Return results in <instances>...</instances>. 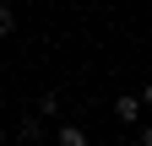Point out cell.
<instances>
[{
  "instance_id": "cell-7",
  "label": "cell",
  "mask_w": 152,
  "mask_h": 146,
  "mask_svg": "<svg viewBox=\"0 0 152 146\" xmlns=\"http://www.w3.org/2000/svg\"><path fill=\"white\" fill-rule=\"evenodd\" d=\"M141 103H147V108H152V81H147V92H141Z\"/></svg>"
},
{
  "instance_id": "cell-2",
  "label": "cell",
  "mask_w": 152,
  "mask_h": 146,
  "mask_svg": "<svg viewBox=\"0 0 152 146\" xmlns=\"http://www.w3.org/2000/svg\"><path fill=\"white\" fill-rule=\"evenodd\" d=\"M141 108H147V103H141V92H136V98H114V119L136 124V119H141Z\"/></svg>"
},
{
  "instance_id": "cell-4",
  "label": "cell",
  "mask_w": 152,
  "mask_h": 146,
  "mask_svg": "<svg viewBox=\"0 0 152 146\" xmlns=\"http://www.w3.org/2000/svg\"><path fill=\"white\" fill-rule=\"evenodd\" d=\"M54 114H60V92H44L38 98V119H54Z\"/></svg>"
},
{
  "instance_id": "cell-6",
  "label": "cell",
  "mask_w": 152,
  "mask_h": 146,
  "mask_svg": "<svg viewBox=\"0 0 152 146\" xmlns=\"http://www.w3.org/2000/svg\"><path fill=\"white\" fill-rule=\"evenodd\" d=\"M136 146H152V124H147V130H141V135H136Z\"/></svg>"
},
{
  "instance_id": "cell-5",
  "label": "cell",
  "mask_w": 152,
  "mask_h": 146,
  "mask_svg": "<svg viewBox=\"0 0 152 146\" xmlns=\"http://www.w3.org/2000/svg\"><path fill=\"white\" fill-rule=\"evenodd\" d=\"M16 33V6H0V38H11Z\"/></svg>"
},
{
  "instance_id": "cell-3",
  "label": "cell",
  "mask_w": 152,
  "mask_h": 146,
  "mask_svg": "<svg viewBox=\"0 0 152 146\" xmlns=\"http://www.w3.org/2000/svg\"><path fill=\"white\" fill-rule=\"evenodd\" d=\"M54 141H60V146H92L82 124H60V135H54Z\"/></svg>"
},
{
  "instance_id": "cell-1",
  "label": "cell",
  "mask_w": 152,
  "mask_h": 146,
  "mask_svg": "<svg viewBox=\"0 0 152 146\" xmlns=\"http://www.w3.org/2000/svg\"><path fill=\"white\" fill-rule=\"evenodd\" d=\"M16 141H22V146H38V141H44V119H38V114L16 119Z\"/></svg>"
}]
</instances>
